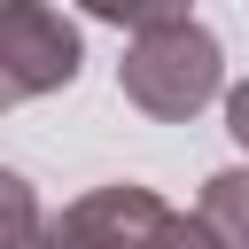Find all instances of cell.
Masks as SVG:
<instances>
[{
    "mask_svg": "<svg viewBox=\"0 0 249 249\" xmlns=\"http://www.w3.org/2000/svg\"><path fill=\"white\" fill-rule=\"evenodd\" d=\"M117 93L156 124H187L226 93V54L195 16L148 23V31H132V47L117 62Z\"/></svg>",
    "mask_w": 249,
    "mask_h": 249,
    "instance_id": "6da1fadb",
    "label": "cell"
},
{
    "mask_svg": "<svg viewBox=\"0 0 249 249\" xmlns=\"http://www.w3.org/2000/svg\"><path fill=\"white\" fill-rule=\"evenodd\" d=\"M39 233H47V249H210V233L195 226V210H171L163 195H148L132 179L78 195Z\"/></svg>",
    "mask_w": 249,
    "mask_h": 249,
    "instance_id": "7a4b0ae2",
    "label": "cell"
},
{
    "mask_svg": "<svg viewBox=\"0 0 249 249\" xmlns=\"http://www.w3.org/2000/svg\"><path fill=\"white\" fill-rule=\"evenodd\" d=\"M78 62H86V39L54 0H0V109L62 93Z\"/></svg>",
    "mask_w": 249,
    "mask_h": 249,
    "instance_id": "3957f363",
    "label": "cell"
},
{
    "mask_svg": "<svg viewBox=\"0 0 249 249\" xmlns=\"http://www.w3.org/2000/svg\"><path fill=\"white\" fill-rule=\"evenodd\" d=\"M195 226L210 233V249H249V163L202 179V195H195Z\"/></svg>",
    "mask_w": 249,
    "mask_h": 249,
    "instance_id": "277c9868",
    "label": "cell"
},
{
    "mask_svg": "<svg viewBox=\"0 0 249 249\" xmlns=\"http://www.w3.org/2000/svg\"><path fill=\"white\" fill-rule=\"evenodd\" d=\"M39 226H47V210H39V195H31V179L0 163V249H23V241H31Z\"/></svg>",
    "mask_w": 249,
    "mask_h": 249,
    "instance_id": "5b68a950",
    "label": "cell"
},
{
    "mask_svg": "<svg viewBox=\"0 0 249 249\" xmlns=\"http://www.w3.org/2000/svg\"><path fill=\"white\" fill-rule=\"evenodd\" d=\"M86 16H101V23H117V31H148V23H171V16H187L195 0H78Z\"/></svg>",
    "mask_w": 249,
    "mask_h": 249,
    "instance_id": "8992f818",
    "label": "cell"
},
{
    "mask_svg": "<svg viewBox=\"0 0 249 249\" xmlns=\"http://www.w3.org/2000/svg\"><path fill=\"white\" fill-rule=\"evenodd\" d=\"M226 132L249 148V78H241V86H226Z\"/></svg>",
    "mask_w": 249,
    "mask_h": 249,
    "instance_id": "52a82bcc",
    "label": "cell"
},
{
    "mask_svg": "<svg viewBox=\"0 0 249 249\" xmlns=\"http://www.w3.org/2000/svg\"><path fill=\"white\" fill-rule=\"evenodd\" d=\"M23 249H47V233H31V241H23Z\"/></svg>",
    "mask_w": 249,
    "mask_h": 249,
    "instance_id": "ba28073f",
    "label": "cell"
}]
</instances>
